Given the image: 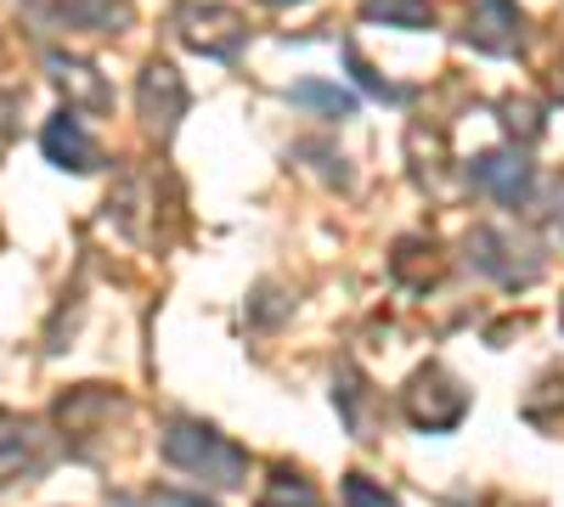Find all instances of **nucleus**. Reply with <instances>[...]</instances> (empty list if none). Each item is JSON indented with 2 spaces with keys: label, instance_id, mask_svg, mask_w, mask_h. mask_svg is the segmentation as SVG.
I'll return each mask as SVG.
<instances>
[{
  "label": "nucleus",
  "instance_id": "2",
  "mask_svg": "<svg viewBox=\"0 0 564 507\" xmlns=\"http://www.w3.org/2000/svg\"><path fill=\"white\" fill-rule=\"evenodd\" d=\"M29 463V429L18 418H0V480Z\"/></svg>",
  "mask_w": 564,
  "mask_h": 507
},
{
  "label": "nucleus",
  "instance_id": "1",
  "mask_svg": "<svg viewBox=\"0 0 564 507\" xmlns=\"http://www.w3.org/2000/svg\"><path fill=\"white\" fill-rule=\"evenodd\" d=\"M45 153H52V158H74V169H90V142H85V130L74 124V113H63L52 130H45Z\"/></svg>",
  "mask_w": 564,
  "mask_h": 507
},
{
  "label": "nucleus",
  "instance_id": "4",
  "mask_svg": "<svg viewBox=\"0 0 564 507\" xmlns=\"http://www.w3.org/2000/svg\"><path fill=\"white\" fill-rule=\"evenodd\" d=\"M367 18H390V23H406V29H423L435 12L423 0H367Z\"/></svg>",
  "mask_w": 564,
  "mask_h": 507
},
{
  "label": "nucleus",
  "instance_id": "5",
  "mask_svg": "<svg viewBox=\"0 0 564 507\" xmlns=\"http://www.w3.org/2000/svg\"><path fill=\"white\" fill-rule=\"evenodd\" d=\"M294 102H316V108H327V113H350L356 108V97L350 90H334V85H294Z\"/></svg>",
  "mask_w": 564,
  "mask_h": 507
},
{
  "label": "nucleus",
  "instance_id": "3",
  "mask_svg": "<svg viewBox=\"0 0 564 507\" xmlns=\"http://www.w3.org/2000/svg\"><path fill=\"white\" fill-rule=\"evenodd\" d=\"M480 180H486V187H497L502 198H520L525 192V164H513V158H480Z\"/></svg>",
  "mask_w": 564,
  "mask_h": 507
},
{
  "label": "nucleus",
  "instance_id": "6",
  "mask_svg": "<svg viewBox=\"0 0 564 507\" xmlns=\"http://www.w3.org/2000/svg\"><path fill=\"white\" fill-rule=\"evenodd\" d=\"M68 7V18H79V23H113V12L124 7V0H63Z\"/></svg>",
  "mask_w": 564,
  "mask_h": 507
}]
</instances>
